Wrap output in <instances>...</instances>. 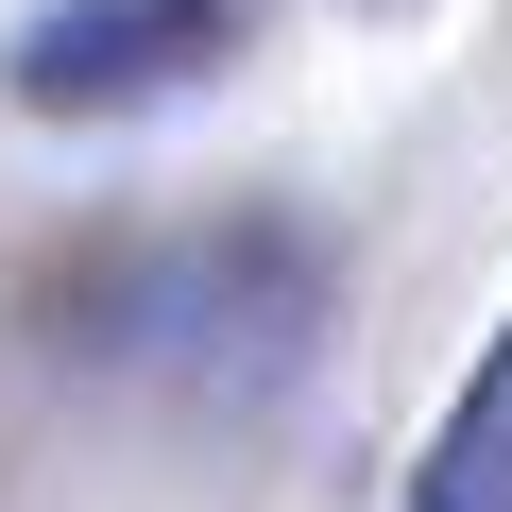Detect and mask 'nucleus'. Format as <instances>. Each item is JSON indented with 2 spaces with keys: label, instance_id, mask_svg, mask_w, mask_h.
Returning <instances> with one entry per match:
<instances>
[{
  "label": "nucleus",
  "instance_id": "f03ea898",
  "mask_svg": "<svg viewBox=\"0 0 512 512\" xmlns=\"http://www.w3.org/2000/svg\"><path fill=\"white\" fill-rule=\"evenodd\" d=\"M410 512H512V325H495V359L461 376V410H444V444H427Z\"/></svg>",
  "mask_w": 512,
  "mask_h": 512
},
{
  "label": "nucleus",
  "instance_id": "f257e3e1",
  "mask_svg": "<svg viewBox=\"0 0 512 512\" xmlns=\"http://www.w3.org/2000/svg\"><path fill=\"white\" fill-rule=\"evenodd\" d=\"M256 0H52V18L0 52V86H18L35 120H137L205 69H239Z\"/></svg>",
  "mask_w": 512,
  "mask_h": 512
}]
</instances>
